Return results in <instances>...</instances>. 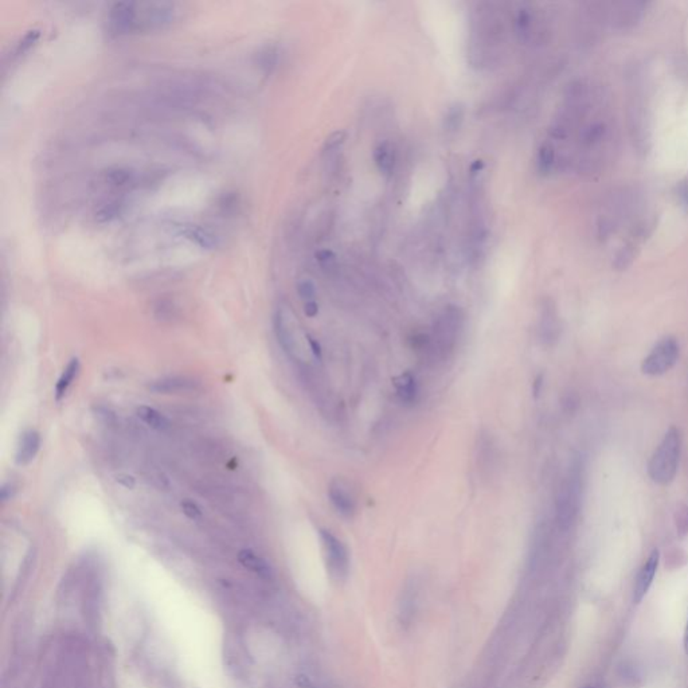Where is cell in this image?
<instances>
[{
	"instance_id": "1",
	"label": "cell",
	"mask_w": 688,
	"mask_h": 688,
	"mask_svg": "<svg viewBox=\"0 0 688 688\" xmlns=\"http://www.w3.org/2000/svg\"><path fill=\"white\" fill-rule=\"evenodd\" d=\"M682 453V436L678 428L671 426L661 438L648 463V474L658 485H669L678 473Z\"/></svg>"
},
{
	"instance_id": "2",
	"label": "cell",
	"mask_w": 688,
	"mask_h": 688,
	"mask_svg": "<svg viewBox=\"0 0 688 688\" xmlns=\"http://www.w3.org/2000/svg\"><path fill=\"white\" fill-rule=\"evenodd\" d=\"M464 330V314L457 307H446L435 323V331L431 336L432 352L441 359L449 358L461 339Z\"/></svg>"
},
{
	"instance_id": "3",
	"label": "cell",
	"mask_w": 688,
	"mask_h": 688,
	"mask_svg": "<svg viewBox=\"0 0 688 688\" xmlns=\"http://www.w3.org/2000/svg\"><path fill=\"white\" fill-rule=\"evenodd\" d=\"M679 359V343L676 338H663L641 362V373L660 376L668 373Z\"/></svg>"
},
{
	"instance_id": "4",
	"label": "cell",
	"mask_w": 688,
	"mask_h": 688,
	"mask_svg": "<svg viewBox=\"0 0 688 688\" xmlns=\"http://www.w3.org/2000/svg\"><path fill=\"white\" fill-rule=\"evenodd\" d=\"M320 539L331 575L338 581H343L349 571V554L345 544L328 530H320Z\"/></svg>"
},
{
	"instance_id": "5",
	"label": "cell",
	"mask_w": 688,
	"mask_h": 688,
	"mask_svg": "<svg viewBox=\"0 0 688 688\" xmlns=\"http://www.w3.org/2000/svg\"><path fill=\"white\" fill-rule=\"evenodd\" d=\"M174 5L165 1L137 3V30H160L174 21Z\"/></svg>"
},
{
	"instance_id": "6",
	"label": "cell",
	"mask_w": 688,
	"mask_h": 688,
	"mask_svg": "<svg viewBox=\"0 0 688 688\" xmlns=\"http://www.w3.org/2000/svg\"><path fill=\"white\" fill-rule=\"evenodd\" d=\"M137 22V3L119 1L115 3L109 11V25L116 34H128L136 32Z\"/></svg>"
},
{
	"instance_id": "7",
	"label": "cell",
	"mask_w": 688,
	"mask_h": 688,
	"mask_svg": "<svg viewBox=\"0 0 688 688\" xmlns=\"http://www.w3.org/2000/svg\"><path fill=\"white\" fill-rule=\"evenodd\" d=\"M660 563V553L657 549H654L648 555L647 561L643 563L641 569L637 573L634 586H633V602L636 605L641 604L645 595H648L654 580L656 577L657 569Z\"/></svg>"
},
{
	"instance_id": "8",
	"label": "cell",
	"mask_w": 688,
	"mask_h": 688,
	"mask_svg": "<svg viewBox=\"0 0 688 688\" xmlns=\"http://www.w3.org/2000/svg\"><path fill=\"white\" fill-rule=\"evenodd\" d=\"M328 496L335 509L345 518H351L356 511V498L349 484L344 479H335L328 488Z\"/></svg>"
},
{
	"instance_id": "9",
	"label": "cell",
	"mask_w": 688,
	"mask_h": 688,
	"mask_svg": "<svg viewBox=\"0 0 688 688\" xmlns=\"http://www.w3.org/2000/svg\"><path fill=\"white\" fill-rule=\"evenodd\" d=\"M246 655L242 650V645L231 639L227 637L225 640V647H223V658H225V665L229 671L230 675H233L236 679H244L246 676Z\"/></svg>"
},
{
	"instance_id": "10",
	"label": "cell",
	"mask_w": 688,
	"mask_h": 688,
	"mask_svg": "<svg viewBox=\"0 0 688 688\" xmlns=\"http://www.w3.org/2000/svg\"><path fill=\"white\" fill-rule=\"evenodd\" d=\"M200 387L199 382L187 376H165L152 380L148 390L155 394H181L196 391Z\"/></svg>"
},
{
	"instance_id": "11",
	"label": "cell",
	"mask_w": 688,
	"mask_h": 688,
	"mask_svg": "<svg viewBox=\"0 0 688 688\" xmlns=\"http://www.w3.org/2000/svg\"><path fill=\"white\" fill-rule=\"evenodd\" d=\"M275 332L279 344L289 356H296L297 336L292 328V320L285 308H279L275 314Z\"/></svg>"
},
{
	"instance_id": "12",
	"label": "cell",
	"mask_w": 688,
	"mask_h": 688,
	"mask_svg": "<svg viewBox=\"0 0 688 688\" xmlns=\"http://www.w3.org/2000/svg\"><path fill=\"white\" fill-rule=\"evenodd\" d=\"M41 449V435L36 431H27L19 439L15 461L18 466H27L36 457Z\"/></svg>"
},
{
	"instance_id": "13",
	"label": "cell",
	"mask_w": 688,
	"mask_h": 688,
	"mask_svg": "<svg viewBox=\"0 0 688 688\" xmlns=\"http://www.w3.org/2000/svg\"><path fill=\"white\" fill-rule=\"evenodd\" d=\"M238 561L244 567L249 569L251 571L255 573L257 575H260L262 578H271V575H272V569H271L269 563L266 562L264 558H261L260 555H257L251 550H248V549L241 550L238 553Z\"/></svg>"
},
{
	"instance_id": "14",
	"label": "cell",
	"mask_w": 688,
	"mask_h": 688,
	"mask_svg": "<svg viewBox=\"0 0 688 688\" xmlns=\"http://www.w3.org/2000/svg\"><path fill=\"white\" fill-rule=\"evenodd\" d=\"M376 167L383 175H390L395 165V150L390 141H383L374 152Z\"/></svg>"
},
{
	"instance_id": "15",
	"label": "cell",
	"mask_w": 688,
	"mask_h": 688,
	"mask_svg": "<svg viewBox=\"0 0 688 688\" xmlns=\"http://www.w3.org/2000/svg\"><path fill=\"white\" fill-rule=\"evenodd\" d=\"M80 369H81V363H80L78 358H73L67 363V366L65 367L62 374H61L58 382H57V385H56V393H54V395H56L57 401H61L63 397L66 395L69 387L71 386V383L74 382V379L78 376Z\"/></svg>"
},
{
	"instance_id": "16",
	"label": "cell",
	"mask_w": 688,
	"mask_h": 688,
	"mask_svg": "<svg viewBox=\"0 0 688 688\" xmlns=\"http://www.w3.org/2000/svg\"><path fill=\"white\" fill-rule=\"evenodd\" d=\"M137 417L144 424H147L150 428H152L155 431L163 432V431H167L170 428L168 418L154 407L146 406V405L137 407Z\"/></svg>"
},
{
	"instance_id": "17",
	"label": "cell",
	"mask_w": 688,
	"mask_h": 688,
	"mask_svg": "<svg viewBox=\"0 0 688 688\" xmlns=\"http://www.w3.org/2000/svg\"><path fill=\"white\" fill-rule=\"evenodd\" d=\"M394 385L397 387L398 397L404 404L410 405V404H414L417 401L418 386H417L414 376H411L410 374L400 376L395 379Z\"/></svg>"
},
{
	"instance_id": "18",
	"label": "cell",
	"mask_w": 688,
	"mask_h": 688,
	"mask_svg": "<svg viewBox=\"0 0 688 688\" xmlns=\"http://www.w3.org/2000/svg\"><path fill=\"white\" fill-rule=\"evenodd\" d=\"M555 164V150L550 143L540 146L538 152V170L540 174H549Z\"/></svg>"
},
{
	"instance_id": "19",
	"label": "cell",
	"mask_w": 688,
	"mask_h": 688,
	"mask_svg": "<svg viewBox=\"0 0 688 688\" xmlns=\"http://www.w3.org/2000/svg\"><path fill=\"white\" fill-rule=\"evenodd\" d=\"M464 115L466 111L461 104H455L453 106H450L445 116V130L452 133L457 132L464 122Z\"/></svg>"
},
{
	"instance_id": "20",
	"label": "cell",
	"mask_w": 688,
	"mask_h": 688,
	"mask_svg": "<svg viewBox=\"0 0 688 688\" xmlns=\"http://www.w3.org/2000/svg\"><path fill=\"white\" fill-rule=\"evenodd\" d=\"M532 16L530 10H519L515 19V32L520 41H527L531 34Z\"/></svg>"
},
{
	"instance_id": "21",
	"label": "cell",
	"mask_w": 688,
	"mask_h": 688,
	"mask_svg": "<svg viewBox=\"0 0 688 688\" xmlns=\"http://www.w3.org/2000/svg\"><path fill=\"white\" fill-rule=\"evenodd\" d=\"M183 234L191 241H194L195 244L200 245L202 248H213L217 244L214 236L207 233L206 230H203L200 227H187V229H185Z\"/></svg>"
},
{
	"instance_id": "22",
	"label": "cell",
	"mask_w": 688,
	"mask_h": 688,
	"mask_svg": "<svg viewBox=\"0 0 688 688\" xmlns=\"http://www.w3.org/2000/svg\"><path fill=\"white\" fill-rule=\"evenodd\" d=\"M675 526L679 536L688 535V505L680 504L675 511Z\"/></svg>"
},
{
	"instance_id": "23",
	"label": "cell",
	"mask_w": 688,
	"mask_h": 688,
	"mask_svg": "<svg viewBox=\"0 0 688 688\" xmlns=\"http://www.w3.org/2000/svg\"><path fill=\"white\" fill-rule=\"evenodd\" d=\"M297 293L300 296V299L306 303H311V301H316V286L311 280L306 279V280H301L297 284Z\"/></svg>"
},
{
	"instance_id": "24",
	"label": "cell",
	"mask_w": 688,
	"mask_h": 688,
	"mask_svg": "<svg viewBox=\"0 0 688 688\" xmlns=\"http://www.w3.org/2000/svg\"><path fill=\"white\" fill-rule=\"evenodd\" d=\"M316 258L324 271H334L336 268V257L331 251H320Z\"/></svg>"
},
{
	"instance_id": "25",
	"label": "cell",
	"mask_w": 688,
	"mask_h": 688,
	"mask_svg": "<svg viewBox=\"0 0 688 688\" xmlns=\"http://www.w3.org/2000/svg\"><path fill=\"white\" fill-rule=\"evenodd\" d=\"M39 35H41L39 30H30V32H27V34L22 38V41L18 43L16 53H18V54H22V53L27 51V50L32 47V45L38 41Z\"/></svg>"
},
{
	"instance_id": "26",
	"label": "cell",
	"mask_w": 688,
	"mask_h": 688,
	"mask_svg": "<svg viewBox=\"0 0 688 688\" xmlns=\"http://www.w3.org/2000/svg\"><path fill=\"white\" fill-rule=\"evenodd\" d=\"M181 508L183 511V514L187 516L188 519H192V520H196V519H200L202 518V509L200 507L194 503V501H182L181 503Z\"/></svg>"
},
{
	"instance_id": "27",
	"label": "cell",
	"mask_w": 688,
	"mask_h": 688,
	"mask_svg": "<svg viewBox=\"0 0 688 688\" xmlns=\"http://www.w3.org/2000/svg\"><path fill=\"white\" fill-rule=\"evenodd\" d=\"M344 140H345V133L343 130L334 132L325 141V151H334L339 148V146L343 144Z\"/></svg>"
},
{
	"instance_id": "28",
	"label": "cell",
	"mask_w": 688,
	"mask_h": 688,
	"mask_svg": "<svg viewBox=\"0 0 688 688\" xmlns=\"http://www.w3.org/2000/svg\"><path fill=\"white\" fill-rule=\"evenodd\" d=\"M117 214H119V206L117 205H108L100 210V213L97 214V218L101 219V220H109V219L115 218Z\"/></svg>"
},
{
	"instance_id": "29",
	"label": "cell",
	"mask_w": 688,
	"mask_h": 688,
	"mask_svg": "<svg viewBox=\"0 0 688 688\" xmlns=\"http://www.w3.org/2000/svg\"><path fill=\"white\" fill-rule=\"evenodd\" d=\"M15 492H16V487L12 483L3 484L1 490H0L1 503H7V501H11L15 496Z\"/></svg>"
},
{
	"instance_id": "30",
	"label": "cell",
	"mask_w": 688,
	"mask_h": 688,
	"mask_svg": "<svg viewBox=\"0 0 688 688\" xmlns=\"http://www.w3.org/2000/svg\"><path fill=\"white\" fill-rule=\"evenodd\" d=\"M116 481L123 485L126 490H133L135 485H136V480L133 476L128 474V473H120L116 476Z\"/></svg>"
},
{
	"instance_id": "31",
	"label": "cell",
	"mask_w": 688,
	"mask_h": 688,
	"mask_svg": "<svg viewBox=\"0 0 688 688\" xmlns=\"http://www.w3.org/2000/svg\"><path fill=\"white\" fill-rule=\"evenodd\" d=\"M296 682H297L299 688H314L312 680L308 676H306V675H299L296 678Z\"/></svg>"
},
{
	"instance_id": "32",
	"label": "cell",
	"mask_w": 688,
	"mask_h": 688,
	"mask_svg": "<svg viewBox=\"0 0 688 688\" xmlns=\"http://www.w3.org/2000/svg\"><path fill=\"white\" fill-rule=\"evenodd\" d=\"M304 312L308 316V317H314L317 312H319V307H317V303L316 301H311V303H306L304 304Z\"/></svg>"
},
{
	"instance_id": "33",
	"label": "cell",
	"mask_w": 688,
	"mask_h": 688,
	"mask_svg": "<svg viewBox=\"0 0 688 688\" xmlns=\"http://www.w3.org/2000/svg\"><path fill=\"white\" fill-rule=\"evenodd\" d=\"M680 196H682V199L685 200V203L688 206V182L683 183L680 186Z\"/></svg>"
},
{
	"instance_id": "34",
	"label": "cell",
	"mask_w": 688,
	"mask_h": 688,
	"mask_svg": "<svg viewBox=\"0 0 688 688\" xmlns=\"http://www.w3.org/2000/svg\"><path fill=\"white\" fill-rule=\"evenodd\" d=\"M683 647H685V652L688 656V621L686 629H685V636H683Z\"/></svg>"
},
{
	"instance_id": "35",
	"label": "cell",
	"mask_w": 688,
	"mask_h": 688,
	"mask_svg": "<svg viewBox=\"0 0 688 688\" xmlns=\"http://www.w3.org/2000/svg\"><path fill=\"white\" fill-rule=\"evenodd\" d=\"M584 688H593V687H592V686H585V687Z\"/></svg>"
}]
</instances>
